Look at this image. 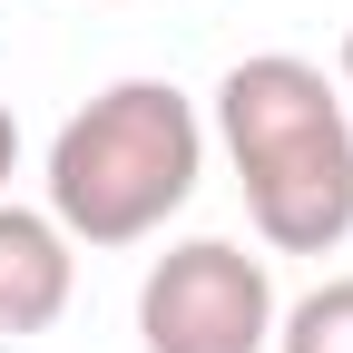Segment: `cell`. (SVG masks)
I'll return each instance as SVG.
<instances>
[{
	"instance_id": "7a4b0ae2",
	"label": "cell",
	"mask_w": 353,
	"mask_h": 353,
	"mask_svg": "<svg viewBox=\"0 0 353 353\" xmlns=\"http://www.w3.org/2000/svg\"><path fill=\"white\" fill-rule=\"evenodd\" d=\"M206 176V108L176 79H108L50 138V216L69 245H148Z\"/></svg>"
},
{
	"instance_id": "5b68a950",
	"label": "cell",
	"mask_w": 353,
	"mask_h": 353,
	"mask_svg": "<svg viewBox=\"0 0 353 353\" xmlns=\"http://www.w3.org/2000/svg\"><path fill=\"white\" fill-rule=\"evenodd\" d=\"M265 353H353V275H324L314 294H294Z\"/></svg>"
},
{
	"instance_id": "52a82bcc",
	"label": "cell",
	"mask_w": 353,
	"mask_h": 353,
	"mask_svg": "<svg viewBox=\"0 0 353 353\" xmlns=\"http://www.w3.org/2000/svg\"><path fill=\"white\" fill-rule=\"evenodd\" d=\"M334 88H343V99H353V30H343V59H334Z\"/></svg>"
},
{
	"instance_id": "8992f818",
	"label": "cell",
	"mask_w": 353,
	"mask_h": 353,
	"mask_svg": "<svg viewBox=\"0 0 353 353\" xmlns=\"http://www.w3.org/2000/svg\"><path fill=\"white\" fill-rule=\"evenodd\" d=\"M10 176H20V118H10V99H0V196H10Z\"/></svg>"
},
{
	"instance_id": "277c9868",
	"label": "cell",
	"mask_w": 353,
	"mask_h": 353,
	"mask_svg": "<svg viewBox=\"0 0 353 353\" xmlns=\"http://www.w3.org/2000/svg\"><path fill=\"white\" fill-rule=\"evenodd\" d=\"M69 294H79V245L59 236V216L0 196V343L50 334L69 314Z\"/></svg>"
},
{
	"instance_id": "3957f363",
	"label": "cell",
	"mask_w": 353,
	"mask_h": 353,
	"mask_svg": "<svg viewBox=\"0 0 353 353\" xmlns=\"http://www.w3.org/2000/svg\"><path fill=\"white\" fill-rule=\"evenodd\" d=\"M275 265L236 236H176L138 275V343L148 353H265L275 343Z\"/></svg>"
},
{
	"instance_id": "6da1fadb",
	"label": "cell",
	"mask_w": 353,
	"mask_h": 353,
	"mask_svg": "<svg viewBox=\"0 0 353 353\" xmlns=\"http://www.w3.org/2000/svg\"><path fill=\"white\" fill-rule=\"evenodd\" d=\"M206 138L226 148L245 187V226L275 255H334L353 236V108L314 59L294 50L236 59L216 79Z\"/></svg>"
}]
</instances>
